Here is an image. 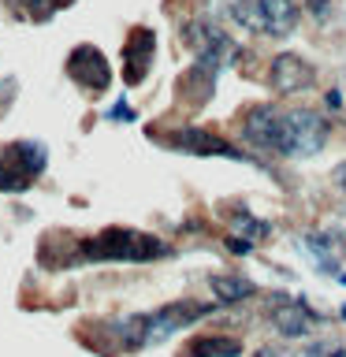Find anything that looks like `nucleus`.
I'll use <instances>...</instances> for the list:
<instances>
[{
  "mask_svg": "<svg viewBox=\"0 0 346 357\" xmlns=\"http://www.w3.org/2000/svg\"><path fill=\"white\" fill-rule=\"evenodd\" d=\"M67 78L78 82L82 89H89V93H105L112 86L108 56L100 52L97 45H78V49H71V56H67Z\"/></svg>",
  "mask_w": 346,
  "mask_h": 357,
  "instance_id": "nucleus-4",
  "label": "nucleus"
},
{
  "mask_svg": "<svg viewBox=\"0 0 346 357\" xmlns=\"http://www.w3.org/2000/svg\"><path fill=\"white\" fill-rule=\"evenodd\" d=\"M239 354H242L239 339H227V335H201V339L186 342L179 357H239Z\"/></svg>",
  "mask_w": 346,
  "mask_h": 357,
  "instance_id": "nucleus-12",
  "label": "nucleus"
},
{
  "mask_svg": "<svg viewBox=\"0 0 346 357\" xmlns=\"http://www.w3.org/2000/svg\"><path fill=\"white\" fill-rule=\"evenodd\" d=\"M335 186H339V190H346V164H339V167H335Z\"/></svg>",
  "mask_w": 346,
  "mask_h": 357,
  "instance_id": "nucleus-18",
  "label": "nucleus"
},
{
  "mask_svg": "<svg viewBox=\"0 0 346 357\" xmlns=\"http://www.w3.org/2000/svg\"><path fill=\"white\" fill-rule=\"evenodd\" d=\"M205 312H209V305H201V301H175V305L153 312V317H145L149 320V342H160L164 335L186 328V324H194L197 317H205Z\"/></svg>",
  "mask_w": 346,
  "mask_h": 357,
  "instance_id": "nucleus-8",
  "label": "nucleus"
},
{
  "mask_svg": "<svg viewBox=\"0 0 346 357\" xmlns=\"http://www.w3.org/2000/svg\"><path fill=\"white\" fill-rule=\"evenodd\" d=\"M239 231L242 234H250V238H268V223L264 220H253V216H246V212H239Z\"/></svg>",
  "mask_w": 346,
  "mask_h": 357,
  "instance_id": "nucleus-15",
  "label": "nucleus"
},
{
  "mask_svg": "<svg viewBox=\"0 0 346 357\" xmlns=\"http://www.w3.org/2000/svg\"><path fill=\"white\" fill-rule=\"evenodd\" d=\"M153 56H156V33L149 26H138L127 38V49H123V78H127V86L145 82V75L153 67Z\"/></svg>",
  "mask_w": 346,
  "mask_h": 357,
  "instance_id": "nucleus-6",
  "label": "nucleus"
},
{
  "mask_svg": "<svg viewBox=\"0 0 346 357\" xmlns=\"http://www.w3.org/2000/svg\"><path fill=\"white\" fill-rule=\"evenodd\" d=\"M167 145L179 153H197V156H231V160H242V153L227 145L216 134H205V130H194V127H183V130H172L167 134Z\"/></svg>",
  "mask_w": 346,
  "mask_h": 357,
  "instance_id": "nucleus-7",
  "label": "nucleus"
},
{
  "mask_svg": "<svg viewBox=\"0 0 346 357\" xmlns=\"http://www.w3.org/2000/svg\"><path fill=\"white\" fill-rule=\"evenodd\" d=\"M328 142V119L317 116L309 108H294V112H279V138H276V153L301 160L324 149Z\"/></svg>",
  "mask_w": 346,
  "mask_h": 357,
  "instance_id": "nucleus-2",
  "label": "nucleus"
},
{
  "mask_svg": "<svg viewBox=\"0 0 346 357\" xmlns=\"http://www.w3.org/2000/svg\"><path fill=\"white\" fill-rule=\"evenodd\" d=\"M276 138H279V108H272V105L250 108V116L242 123V142L253 145V149H272L276 153Z\"/></svg>",
  "mask_w": 346,
  "mask_h": 357,
  "instance_id": "nucleus-9",
  "label": "nucleus"
},
{
  "mask_svg": "<svg viewBox=\"0 0 346 357\" xmlns=\"http://www.w3.org/2000/svg\"><path fill=\"white\" fill-rule=\"evenodd\" d=\"M49 153L41 149L38 142H11L4 153H0V190L8 194H19V190H30L33 178L41 175Z\"/></svg>",
  "mask_w": 346,
  "mask_h": 357,
  "instance_id": "nucleus-3",
  "label": "nucleus"
},
{
  "mask_svg": "<svg viewBox=\"0 0 346 357\" xmlns=\"http://www.w3.org/2000/svg\"><path fill=\"white\" fill-rule=\"evenodd\" d=\"M309 11L317 19H328V11H331V0H309Z\"/></svg>",
  "mask_w": 346,
  "mask_h": 357,
  "instance_id": "nucleus-17",
  "label": "nucleus"
},
{
  "mask_svg": "<svg viewBox=\"0 0 346 357\" xmlns=\"http://www.w3.org/2000/svg\"><path fill=\"white\" fill-rule=\"evenodd\" d=\"M257 8H261V33H268V38H287L298 30L294 0H257Z\"/></svg>",
  "mask_w": 346,
  "mask_h": 357,
  "instance_id": "nucleus-11",
  "label": "nucleus"
},
{
  "mask_svg": "<svg viewBox=\"0 0 346 357\" xmlns=\"http://www.w3.org/2000/svg\"><path fill=\"white\" fill-rule=\"evenodd\" d=\"M268 86L276 93H306V89L317 86V67H313L306 56L298 52H279L272 67H268Z\"/></svg>",
  "mask_w": 346,
  "mask_h": 357,
  "instance_id": "nucleus-5",
  "label": "nucleus"
},
{
  "mask_svg": "<svg viewBox=\"0 0 346 357\" xmlns=\"http://www.w3.org/2000/svg\"><path fill=\"white\" fill-rule=\"evenodd\" d=\"M268 317H272L276 331H279V335H287V339H306V335L320 324V317H313V312L301 305V301H287V298H283V301H276Z\"/></svg>",
  "mask_w": 346,
  "mask_h": 357,
  "instance_id": "nucleus-10",
  "label": "nucleus"
},
{
  "mask_svg": "<svg viewBox=\"0 0 346 357\" xmlns=\"http://www.w3.org/2000/svg\"><path fill=\"white\" fill-rule=\"evenodd\" d=\"M108 116H112V119H119V123H130V119H134V112L127 108V100H119V105H116V108H112V112H108Z\"/></svg>",
  "mask_w": 346,
  "mask_h": 357,
  "instance_id": "nucleus-16",
  "label": "nucleus"
},
{
  "mask_svg": "<svg viewBox=\"0 0 346 357\" xmlns=\"http://www.w3.org/2000/svg\"><path fill=\"white\" fill-rule=\"evenodd\" d=\"M257 357H287V354H279V350H261Z\"/></svg>",
  "mask_w": 346,
  "mask_h": 357,
  "instance_id": "nucleus-19",
  "label": "nucleus"
},
{
  "mask_svg": "<svg viewBox=\"0 0 346 357\" xmlns=\"http://www.w3.org/2000/svg\"><path fill=\"white\" fill-rule=\"evenodd\" d=\"M343 283H346V275H343Z\"/></svg>",
  "mask_w": 346,
  "mask_h": 357,
  "instance_id": "nucleus-22",
  "label": "nucleus"
},
{
  "mask_svg": "<svg viewBox=\"0 0 346 357\" xmlns=\"http://www.w3.org/2000/svg\"><path fill=\"white\" fill-rule=\"evenodd\" d=\"M209 287H212V294H216L220 301H242V298L257 294V287L250 283V279H242V275H212Z\"/></svg>",
  "mask_w": 346,
  "mask_h": 357,
  "instance_id": "nucleus-13",
  "label": "nucleus"
},
{
  "mask_svg": "<svg viewBox=\"0 0 346 357\" xmlns=\"http://www.w3.org/2000/svg\"><path fill=\"white\" fill-rule=\"evenodd\" d=\"M67 4H75V0H52V8H67Z\"/></svg>",
  "mask_w": 346,
  "mask_h": 357,
  "instance_id": "nucleus-20",
  "label": "nucleus"
},
{
  "mask_svg": "<svg viewBox=\"0 0 346 357\" xmlns=\"http://www.w3.org/2000/svg\"><path fill=\"white\" fill-rule=\"evenodd\" d=\"M164 253H172L167 242L130 227H108L93 238L78 242V257H86V261H153Z\"/></svg>",
  "mask_w": 346,
  "mask_h": 357,
  "instance_id": "nucleus-1",
  "label": "nucleus"
},
{
  "mask_svg": "<svg viewBox=\"0 0 346 357\" xmlns=\"http://www.w3.org/2000/svg\"><path fill=\"white\" fill-rule=\"evenodd\" d=\"M343 317H346V309H343Z\"/></svg>",
  "mask_w": 346,
  "mask_h": 357,
  "instance_id": "nucleus-21",
  "label": "nucleus"
},
{
  "mask_svg": "<svg viewBox=\"0 0 346 357\" xmlns=\"http://www.w3.org/2000/svg\"><path fill=\"white\" fill-rule=\"evenodd\" d=\"M309 245H313V250H320L328 261H339V253L346 250V242L343 238H331V234H317V238H309Z\"/></svg>",
  "mask_w": 346,
  "mask_h": 357,
  "instance_id": "nucleus-14",
  "label": "nucleus"
}]
</instances>
